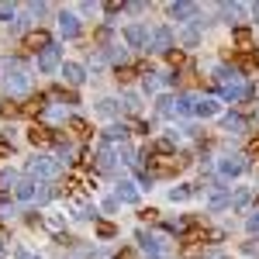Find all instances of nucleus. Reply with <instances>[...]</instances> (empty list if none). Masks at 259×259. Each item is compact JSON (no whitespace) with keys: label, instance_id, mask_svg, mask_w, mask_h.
<instances>
[{"label":"nucleus","instance_id":"f257e3e1","mask_svg":"<svg viewBox=\"0 0 259 259\" xmlns=\"http://www.w3.org/2000/svg\"><path fill=\"white\" fill-rule=\"evenodd\" d=\"M139 245L149 252V259H159L162 252H166V242L156 239V235H149V232H139Z\"/></svg>","mask_w":259,"mask_h":259},{"label":"nucleus","instance_id":"f03ea898","mask_svg":"<svg viewBox=\"0 0 259 259\" xmlns=\"http://www.w3.org/2000/svg\"><path fill=\"white\" fill-rule=\"evenodd\" d=\"M28 173H31V177H56V173H59V166H56V162H49V159H41V156H35V159L28 162Z\"/></svg>","mask_w":259,"mask_h":259},{"label":"nucleus","instance_id":"7ed1b4c3","mask_svg":"<svg viewBox=\"0 0 259 259\" xmlns=\"http://www.w3.org/2000/svg\"><path fill=\"white\" fill-rule=\"evenodd\" d=\"M173 49V31L169 28H156L152 31V52H169Z\"/></svg>","mask_w":259,"mask_h":259},{"label":"nucleus","instance_id":"20e7f679","mask_svg":"<svg viewBox=\"0 0 259 259\" xmlns=\"http://www.w3.org/2000/svg\"><path fill=\"white\" fill-rule=\"evenodd\" d=\"M56 66H59V49H56V45L41 49V56H38V69H41V73H52Z\"/></svg>","mask_w":259,"mask_h":259},{"label":"nucleus","instance_id":"39448f33","mask_svg":"<svg viewBox=\"0 0 259 259\" xmlns=\"http://www.w3.org/2000/svg\"><path fill=\"white\" fill-rule=\"evenodd\" d=\"M62 80L69 83V87H80V83L87 80V73H83L80 62H66V66H62Z\"/></svg>","mask_w":259,"mask_h":259},{"label":"nucleus","instance_id":"423d86ee","mask_svg":"<svg viewBox=\"0 0 259 259\" xmlns=\"http://www.w3.org/2000/svg\"><path fill=\"white\" fill-rule=\"evenodd\" d=\"M59 28H62L66 38H76V35H80V21H76V14H66V11H62L59 14Z\"/></svg>","mask_w":259,"mask_h":259},{"label":"nucleus","instance_id":"0eeeda50","mask_svg":"<svg viewBox=\"0 0 259 259\" xmlns=\"http://www.w3.org/2000/svg\"><path fill=\"white\" fill-rule=\"evenodd\" d=\"M124 41H128V45H145V41H149V31H145L142 24H132V28H124Z\"/></svg>","mask_w":259,"mask_h":259},{"label":"nucleus","instance_id":"6e6552de","mask_svg":"<svg viewBox=\"0 0 259 259\" xmlns=\"http://www.w3.org/2000/svg\"><path fill=\"white\" fill-rule=\"evenodd\" d=\"M221 94H225V100L239 104V100H245V97H249V87H245V83H232V87H225Z\"/></svg>","mask_w":259,"mask_h":259},{"label":"nucleus","instance_id":"1a4fd4ad","mask_svg":"<svg viewBox=\"0 0 259 259\" xmlns=\"http://www.w3.org/2000/svg\"><path fill=\"white\" fill-rule=\"evenodd\" d=\"M242 169H245V162H242V156H228V159L221 162V173H225V177H239Z\"/></svg>","mask_w":259,"mask_h":259},{"label":"nucleus","instance_id":"9d476101","mask_svg":"<svg viewBox=\"0 0 259 259\" xmlns=\"http://www.w3.org/2000/svg\"><path fill=\"white\" fill-rule=\"evenodd\" d=\"M118 200H124V204H135L139 200V190H135V183H118Z\"/></svg>","mask_w":259,"mask_h":259},{"label":"nucleus","instance_id":"9b49d317","mask_svg":"<svg viewBox=\"0 0 259 259\" xmlns=\"http://www.w3.org/2000/svg\"><path fill=\"white\" fill-rule=\"evenodd\" d=\"M7 90H11V94H24V90H28V76H24V73L7 76Z\"/></svg>","mask_w":259,"mask_h":259},{"label":"nucleus","instance_id":"f8f14e48","mask_svg":"<svg viewBox=\"0 0 259 259\" xmlns=\"http://www.w3.org/2000/svg\"><path fill=\"white\" fill-rule=\"evenodd\" d=\"M214 111H218V104H214V100H207V97L194 104V114H200V118H211Z\"/></svg>","mask_w":259,"mask_h":259},{"label":"nucleus","instance_id":"ddd939ff","mask_svg":"<svg viewBox=\"0 0 259 259\" xmlns=\"http://www.w3.org/2000/svg\"><path fill=\"white\" fill-rule=\"evenodd\" d=\"M35 187H38V183H31V180H24V183H18V197H21V200H31L35 194H38Z\"/></svg>","mask_w":259,"mask_h":259},{"label":"nucleus","instance_id":"4468645a","mask_svg":"<svg viewBox=\"0 0 259 259\" xmlns=\"http://www.w3.org/2000/svg\"><path fill=\"white\" fill-rule=\"evenodd\" d=\"M194 11H197L194 4H173V7H169V14H173V18H190Z\"/></svg>","mask_w":259,"mask_h":259},{"label":"nucleus","instance_id":"2eb2a0df","mask_svg":"<svg viewBox=\"0 0 259 259\" xmlns=\"http://www.w3.org/2000/svg\"><path fill=\"white\" fill-rule=\"evenodd\" d=\"M242 128H245V121H242L239 114H228V118H225V132H235V135H239Z\"/></svg>","mask_w":259,"mask_h":259},{"label":"nucleus","instance_id":"dca6fc26","mask_svg":"<svg viewBox=\"0 0 259 259\" xmlns=\"http://www.w3.org/2000/svg\"><path fill=\"white\" fill-rule=\"evenodd\" d=\"M128 139V128L124 124H114V128H107V142H124Z\"/></svg>","mask_w":259,"mask_h":259},{"label":"nucleus","instance_id":"f3484780","mask_svg":"<svg viewBox=\"0 0 259 259\" xmlns=\"http://www.w3.org/2000/svg\"><path fill=\"white\" fill-rule=\"evenodd\" d=\"M73 156H76V149H73V145H59V159L62 162H73Z\"/></svg>","mask_w":259,"mask_h":259},{"label":"nucleus","instance_id":"a211bd4d","mask_svg":"<svg viewBox=\"0 0 259 259\" xmlns=\"http://www.w3.org/2000/svg\"><path fill=\"white\" fill-rule=\"evenodd\" d=\"M190 197V190L187 187H180V190H169V200H187Z\"/></svg>","mask_w":259,"mask_h":259},{"label":"nucleus","instance_id":"6ab92c4d","mask_svg":"<svg viewBox=\"0 0 259 259\" xmlns=\"http://www.w3.org/2000/svg\"><path fill=\"white\" fill-rule=\"evenodd\" d=\"M14 18V7L11 4H0V21H11Z\"/></svg>","mask_w":259,"mask_h":259},{"label":"nucleus","instance_id":"aec40b11","mask_svg":"<svg viewBox=\"0 0 259 259\" xmlns=\"http://www.w3.org/2000/svg\"><path fill=\"white\" fill-rule=\"evenodd\" d=\"M124 107H128V111H139V97H135V94H124Z\"/></svg>","mask_w":259,"mask_h":259},{"label":"nucleus","instance_id":"412c9836","mask_svg":"<svg viewBox=\"0 0 259 259\" xmlns=\"http://www.w3.org/2000/svg\"><path fill=\"white\" fill-rule=\"evenodd\" d=\"M245 204H249V190H239L235 194V207H245Z\"/></svg>","mask_w":259,"mask_h":259},{"label":"nucleus","instance_id":"4be33fe9","mask_svg":"<svg viewBox=\"0 0 259 259\" xmlns=\"http://www.w3.org/2000/svg\"><path fill=\"white\" fill-rule=\"evenodd\" d=\"M183 45L194 49V45H197V31H183Z\"/></svg>","mask_w":259,"mask_h":259},{"label":"nucleus","instance_id":"5701e85b","mask_svg":"<svg viewBox=\"0 0 259 259\" xmlns=\"http://www.w3.org/2000/svg\"><path fill=\"white\" fill-rule=\"evenodd\" d=\"M100 114H114V100H100Z\"/></svg>","mask_w":259,"mask_h":259},{"label":"nucleus","instance_id":"b1692460","mask_svg":"<svg viewBox=\"0 0 259 259\" xmlns=\"http://www.w3.org/2000/svg\"><path fill=\"white\" fill-rule=\"evenodd\" d=\"M7 183H14V173H0V190H7Z\"/></svg>","mask_w":259,"mask_h":259},{"label":"nucleus","instance_id":"393cba45","mask_svg":"<svg viewBox=\"0 0 259 259\" xmlns=\"http://www.w3.org/2000/svg\"><path fill=\"white\" fill-rule=\"evenodd\" d=\"M249 228H252V232H259V211H256V218H249Z\"/></svg>","mask_w":259,"mask_h":259},{"label":"nucleus","instance_id":"a878e982","mask_svg":"<svg viewBox=\"0 0 259 259\" xmlns=\"http://www.w3.org/2000/svg\"><path fill=\"white\" fill-rule=\"evenodd\" d=\"M204 259H225V252H204Z\"/></svg>","mask_w":259,"mask_h":259},{"label":"nucleus","instance_id":"bb28decb","mask_svg":"<svg viewBox=\"0 0 259 259\" xmlns=\"http://www.w3.org/2000/svg\"><path fill=\"white\" fill-rule=\"evenodd\" d=\"M159 259H162V256H159Z\"/></svg>","mask_w":259,"mask_h":259}]
</instances>
